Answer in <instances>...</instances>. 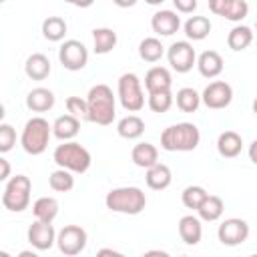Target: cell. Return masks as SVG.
<instances>
[{"label":"cell","instance_id":"5bb4252c","mask_svg":"<svg viewBox=\"0 0 257 257\" xmlns=\"http://www.w3.org/2000/svg\"><path fill=\"white\" fill-rule=\"evenodd\" d=\"M151 28L159 36H173L181 28V18L173 10H159L151 18Z\"/></svg>","mask_w":257,"mask_h":257},{"label":"cell","instance_id":"7dc6e473","mask_svg":"<svg viewBox=\"0 0 257 257\" xmlns=\"http://www.w3.org/2000/svg\"><path fill=\"white\" fill-rule=\"evenodd\" d=\"M251 106H253V112H255V114H257V96H255V98H253V104H251Z\"/></svg>","mask_w":257,"mask_h":257},{"label":"cell","instance_id":"836d02e7","mask_svg":"<svg viewBox=\"0 0 257 257\" xmlns=\"http://www.w3.org/2000/svg\"><path fill=\"white\" fill-rule=\"evenodd\" d=\"M175 102V96L171 90H157V92H149V108L153 112H167Z\"/></svg>","mask_w":257,"mask_h":257},{"label":"cell","instance_id":"8fae6325","mask_svg":"<svg viewBox=\"0 0 257 257\" xmlns=\"http://www.w3.org/2000/svg\"><path fill=\"white\" fill-rule=\"evenodd\" d=\"M201 100L207 108H213V110L227 108L233 100V88L225 80H213L205 86V90L201 94Z\"/></svg>","mask_w":257,"mask_h":257},{"label":"cell","instance_id":"30bf717a","mask_svg":"<svg viewBox=\"0 0 257 257\" xmlns=\"http://www.w3.org/2000/svg\"><path fill=\"white\" fill-rule=\"evenodd\" d=\"M167 60H169V64H171L173 70L185 74V72H189V70L197 64V52H195V48H193L191 42H187V40H177V42H173V44L169 46V50H167Z\"/></svg>","mask_w":257,"mask_h":257},{"label":"cell","instance_id":"4dcf8cb0","mask_svg":"<svg viewBox=\"0 0 257 257\" xmlns=\"http://www.w3.org/2000/svg\"><path fill=\"white\" fill-rule=\"evenodd\" d=\"M165 54V46L161 44L159 38L155 36H149V38H143L141 44H139V56L145 60V62H159Z\"/></svg>","mask_w":257,"mask_h":257},{"label":"cell","instance_id":"c3c4849f","mask_svg":"<svg viewBox=\"0 0 257 257\" xmlns=\"http://www.w3.org/2000/svg\"><path fill=\"white\" fill-rule=\"evenodd\" d=\"M255 28H257V22H255Z\"/></svg>","mask_w":257,"mask_h":257},{"label":"cell","instance_id":"7bdbcfd3","mask_svg":"<svg viewBox=\"0 0 257 257\" xmlns=\"http://www.w3.org/2000/svg\"><path fill=\"white\" fill-rule=\"evenodd\" d=\"M249 159H251L253 165H257V139L249 145Z\"/></svg>","mask_w":257,"mask_h":257},{"label":"cell","instance_id":"8992f818","mask_svg":"<svg viewBox=\"0 0 257 257\" xmlns=\"http://www.w3.org/2000/svg\"><path fill=\"white\" fill-rule=\"evenodd\" d=\"M30 191H32V183L26 175H16V177L8 179L6 187H4V193H2L4 209L12 211V213H22L24 209H28Z\"/></svg>","mask_w":257,"mask_h":257},{"label":"cell","instance_id":"5b68a950","mask_svg":"<svg viewBox=\"0 0 257 257\" xmlns=\"http://www.w3.org/2000/svg\"><path fill=\"white\" fill-rule=\"evenodd\" d=\"M50 137H52V124H48V120L42 116H32L26 120L22 128L20 145L28 155L36 157L46 151Z\"/></svg>","mask_w":257,"mask_h":257},{"label":"cell","instance_id":"1f68e13d","mask_svg":"<svg viewBox=\"0 0 257 257\" xmlns=\"http://www.w3.org/2000/svg\"><path fill=\"white\" fill-rule=\"evenodd\" d=\"M48 185H50V189L56 191V193H68V191H72V189H74V177H72V171L58 167L56 171L50 173V177H48Z\"/></svg>","mask_w":257,"mask_h":257},{"label":"cell","instance_id":"ac0fdd59","mask_svg":"<svg viewBox=\"0 0 257 257\" xmlns=\"http://www.w3.org/2000/svg\"><path fill=\"white\" fill-rule=\"evenodd\" d=\"M54 92L44 86H36L26 94V106L32 112H46L54 106Z\"/></svg>","mask_w":257,"mask_h":257},{"label":"cell","instance_id":"484cf974","mask_svg":"<svg viewBox=\"0 0 257 257\" xmlns=\"http://www.w3.org/2000/svg\"><path fill=\"white\" fill-rule=\"evenodd\" d=\"M223 209H225V203H223V199H221V197H217V195H207V197H205V201L199 205L197 215L201 217V221L213 223V221L221 219Z\"/></svg>","mask_w":257,"mask_h":257},{"label":"cell","instance_id":"d6986e66","mask_svg":"<svg viewBox=\"0 0 257 257\" xmlns=\"http://www.w3.org/2000/svg\"><path fill=\"white\" fill-rule=\"evenodd\" d=\"M52 66H50V60L46 54L42 52H34L26 58V64H24V72L28 78L32 80H44L48 74H50Z\"/></svg>","mask_w":257,"mask_h":257},{"label":"cell","instance_id":"d4e9b609","mask_svg":"<svg viewBox=\"0 0 257 257\" xmlns=\"http://www.w3.org/2000/svg\"><path fill=\"white\" fill-rule=\"evenodd\" d=\"M116 133H118V137L128 139V141L139 139L145 133V120L137 114H126L116 122Z\"/></svg>","mask_w":257,"mask_h":257},{"label":"cell","instance_id":"3957f363","mask_svg":"<svg viewBox=\"0 0 257 257\" xmlns=\"http://www.w3.org/2000/svg\"><path fill=\"white\" fill-rule=\"evenodd\" d=\"M104 205L112 213L139 215L147 207V195L139 187H116L106 193Z\"/></svg>","mask_w":257,"mask_h":257},{"label":"cell","instance_id":"603a6c76","mask_svg":"<svg viewBox=\"0 0 257 257\" xmlns=\"http://www.w3.org/2000/svg\"><path fill=\"white\" fill-rule=\"evenodd\" d=\"M131 159H133V163H135L137 167L149 169V167H153V165L159 163V151H157V147L151 145V143H139V145L133 147Z\"/></svg>","mask_w":257,"mask_h":257},{"label":"cell","instance_id":"f1b7e54d","mask_svg":"<svg viewBox=\"0 0 257 257\" xmlns=\"http://www.w3.org/2000/svg\"><path fill=\"white\" fill-rule=\"evenodd\" d=\"M183 28L189 40H205L211 32V20L207 16H191Z\"/></svg>","mask_w":257,"mask_h":257},{"label":"cell","instance_id":"7402d4cb","mask_svg":"<svg viewBox=\"0 0 257 257\" xmlns=\"http://www.w3.org/2000/svg\"><path fill=\"white\" fill-rule=\"evenodd\" d=\"M243 149V139L235 131H225L217 139V151L225 159H235Z\"/></svg>","mask_w":257,"mask_h":257},{"label":"cell","instance_id":"e0dca14e","mask_svg":"<svg viewBox=\"0 0 257 257\" xmlns=\"http://www.w3.org/2000/svg\"><path fill=\"white\" fill-rule=\"evenodd\" d=\"M173 86V76L169 68L165 66H153L145 74V88L147 92H157V90H171Z\"/></svg>","mask_w":257,"mask_h":257},{"label":"cell","instance_id":"52a82bcc","mask_svg":"<svg viewBox=\"0 0 257 257\" xmlns=\"http://www.w3.org/2000/svg\"><path fill=\"white\" fill-rule=\"evenodd\" d=\"M118 100L124 110L139 112L145 106V92L141 86V80L135 72H124L118 78Z\"/></svg>","mask_w":257,"mask_h":257},{"label":"cell","instance_id":"681fc988","mask_svg":"<svg viewBox=\"0 0 257 257\" xmlns=\"http://www.w3.org/2000/svg\"><path fill=\"white\" fill-rule=\"evenodd\" d=\"M2 2H4V0H2Z\"/></svg>","mask_w":257,"mask_h":257},{"label":"cell","instance_id":"8d00e7d4","mask_svg":"<svg viewBox=\"0 0 257 257\" xmlns=\"http://www.w3.org/2000/svg\"><path fill=\"white\" fill-rule=\"evenodd\" d=\"M249 14V4L247 0H231L227 12H225V20H231V22H241L245 16Z\"/></svg>","mask_w":257,"mask_h":257},{"label":"cell","instance_id":"d590c367","mask_svg":"<svg viewBox=\"0 0 257 257\" xmlns=\"http://www.w3.org/2000/svg\"><path fill=\"white\" fill-rule=\"evenodd\" d=\"M64 104H66V110H68L72 116H76V118H80V120H88V102H86V98L68 96Z\"/></svg>","mask_w":257,"mask_h":257},{"label":"cell","instance_id":"d6a6232c","mask_svg":"<svg viewBox=\"0 0 257 257\" xmlns=\"http://www.w3.org/2000/svg\"><path fill=\"white\" fill-rule=\"evenodd\" d=\"M175 100H177V106H179L183 112H195V110L201 106V102H203V100H201V94H199L195 88H189V86L177 90Z\"/></svg>","mask_w":257,"mask_h":257},{"label":"cell","instance_id":"74e56055","mask_svg":"<svg viewBox=\"0 0 257 257\" xmlns=\"http://www.w3.org/2000/svg\"><path fill=\"white\" fill-rule=\"evenodd\" d=\"M14 145H16V131L12 128V124L2 122L0 124V153H8Z\"/></svg>","mask_w":257,"mask_h":257},{"label":"cell","instance_id":"44dd1931","mask_svg":"<svg viewBox=\"0 0 257 257\" xmlns=\"http://www.w3.org/2000/svg\"><path fill=\"white\" fill-rule=\"evenodd\" d=\"M80 131V118L72 116L70 112L68 114H62L58 116L54 122H52V135L60 141H72Z\"/></svg>","mask_w":257,"mask_h":257},{"label":"cell","instance_id":"2e32d148","mask_svg":"<svg viewBox=\"0 0 257 257\" xmlns=\"http://www.w3.org/2000/svg\"><path fill=\"white\" fill-rule=\"evenodd\" d=\"M197 68L205 78H217L223 72V58L217 50H205L197 58Z\"/></svg>","mask_w":257,"mask_h":257},{"label":"cell","instance_id":"9a60e30c","mask_svg":"<svg viewBox=\"0 0 257 257\" xmlns=\"http://www.w3.org/2000/svg\"><path fill=\"white\" fill-rule=\"evenodd\" d=\"M179 237L185 245H197L203 239V225L201 217L195 215H185L179 221Z\"/></svg>","mask_w":257,"mask_h":257},{"label":"cell","instance_id":"f546056e","mask_svg":"<svg viewBox=\"0 0 257 257\" xmlns=\"http://www.w3.org/2000/svg\"><path fill=\"white\" fill-rule=\"evenodd\" d=\"M66 20L60 18V16H48L44 18L42 22V36L50 42H60L64 40V34H66Z\"/></svg>","mask_w":257,"mask_h":257},{"label":"cell","instance_id":"f6af8a7d","mask_svg":"<svg viewBox=\"0 0 257 257\" xmlns=\"http://www.w3.org/2000/svg\"><path fill=\"white\" fill-rule=\"evenodd\" d=\"M98 255H120V251H114V249H100Z\"/></svg>","mask_w":257,"mask_h":257},{"label":"cell","instance_id":"bcb514c9","mask_svg":"<svg viewBox=\"0 0 257 257\" xmlns=\"http://www.w3.org/2000/svg\"><path fill=\"white\" fill-rule=\"evenodd\" d=\"M147 4H151V6H159V4H163L165 0H145Z\"/></svg>","mask_w":257,"mask_h":257},{"label":"cell","instance_id":"60d3db41","mask_svg":"<svg viewBox=\"0 0 257 257\" xmlns=\"http://www.w3.org/2000/svg\"><path fill=\"white\" fill-rule=\"evenodd\" d=\"M10 177V165L4 157H0V181H8Z\"/></svg>","mask_w":257,"mask_h":257},{"label":"cell","instance_id":"f35d334b","mask_svg":"<svg viewBox=\"0 0 257 257\" xmlns=\"http://www.w3.org/2000/svg\"><path fill=\"white\" fill-rule=\"evenodd\" d=\"M173 4H175V8H177V12H181V14H193L195 10H197V0H173Z\"/></svg>","mask_w":257,"mask_h":257},{"label":"cell","instance_id":"6da1fadb","mask_svg":"<svg viewBox=\"0 0 257 257\" xmlns=\"http://www.w3.org/2000/svg\"><path fill=\"white\" fill-rule=\"evenodd\" d=\"M86 102H88L90 122L100 124V126L112 124L114 114H116V100L108 84H94L86 94Z\"/></svg>","mask_w":257,"mask_h":257},{"label":"cell","instance_id":"4fadbf2b","mask_svg":"<svg viewBox=\"0 0 257 257\" xmlns=\"http://www.w3.org/2000/svg\"><path fill=\"white\" fill-rule=\"evenodd\" d=\"M56 235H58V233L54 231L52 223L38 221V219L28 227V233H26L28 243H30L34 249H38V251H48V249L56 243Z\"/></svg>","mask_w":257,"mask_h":257},{"label":"cell","instance_id":"ffe728a7","mask_svg":"<svg viewBox=\"0 0 257 257\" xmlns=\"http://www.w3.org/2000/svg\"><path fill=\"white\" fill-rule=\"evenodd\" d=\"M145 181H147V187L153 189V191H163L167 189L171 183H173V173L167 165L163 163H157L153 167L147 169V175H145Z\"/></svg>","mask_w":257,"mask_h":257},{"label":"cell","instance_id":"277c9868","mask_svg":"<svg viewBox=\"0 0 257 257\" xmlns=\"http://www.w3.org/2000/svg\"><path fill=\"white\" fill-rule=\"evenodd\" d=\"M52 161L62 167V169H68L76 175H82L90 169V163H92V157L90 153L76 141H62V145H58L52 153Z\"/></svg>","mask_w":257,"mask_h":257},{"label":"cell","instance_id":"ee69618b","mask_svg":"<svg viewBox=\"0 0 257 257\" xmlns=\"http://www.w3.org/2000/svg\"><path fill=\"white\" fill-rule=\"evenodd\" d=\"M118 8H131V6H135L137 4V0H112Z\"/></svg>","mask_w":257,"mask_h":257},{"label":"cell","instance_id":"ba28073f","mask_svg":"<svg viewBox=\"0 0 257 257\" xmlns=\"http://www.w3.org/2000/svg\"><path fill=\"white\" fill-rule=\"evenodd\" d=\"M86 241H88L86 231L80 225H64L56 235V245H58L60 253L68 255V257H74L80 251H84Z\"/></svg>","mask_w":257,"mask_h":257},{"label":"cell","instance_id":"ab89813d","mask_svg":"<svg viewBox=\"0 0 257 257\" xmlns=\"http://www.w3.org/2000/svg\"><path fill=\"white\" fill-rule=\"evenodd\" d=\"M229 4H231V0H209V10L217 16H225Z\"/></svg>","mask_w":257,"mask_h":257},{"label":"cell","instance_id":"7c38bea8","mask_svg":"<svg viewBox=\"0 0 257 257\" xmlns=\"http://www.w3.org/2000/svg\"><path fill=\"white\" fill-rule=\"evenodd\" d=\"M217 237L223 245L227 247H235V245H241L247 241L249 237V225L245 219H239V217H231V219H225L219 229H217Z\"/></svg>","mask_w":257,"mask_h":257},{"label":"cell","instance_id":"e575fe53","mask_svg":"<svg viewBox=\"0 0 257 257\" xmlns=\"http://www.w3.org/2000/svg\"><path fill=\"white\" fill-rule=\"evenodd\" d=\"M209 193L201 187V185H189V187H185L183 189V193H181V201H183V205L187 207V209H199V205L205 201V197H207Z\"/></svg>","mask_w":257,"mask_h":257},{"label":"cell","instance_id":"83f0119b","mask_svg":"<svg viewBox=\"0 0 257 257\" xmlns=\"http://www.w3.org/2000/svg\"><path fill=\"white\" fill-rule=\"evenodd\" d=\"M32 213L38 221L52 223L58 215V201L54 197H40L32 203Z\"/></svg>","mask_w":257,"mask_h":257},{"label":"cell","instance_id":"b9f144b4","mask_svg":"<svg viewBox=\"0 0 257 257\" xmlns=\"http://www.w3.org/2000/svg\"><path fill=\"white\" fill-rule=\"evenodd\" d=\"M66 4H72V6H76V8H88V6H92L94 4V0H64Z\"/></svg>","mask_w":257,"mask_h":257},{"label":"cell","instance_id":"9c48e42d","mask_svg":"<svg viewBox=\"0 0 257 257\" xmlns=\"http://www.w3.org/2000/svg\"><path fill=\"white\" fill-rule=\"evenodd\" d=\"M58 60L60 64L70 70V72H76V70H82L88 62V50L86 46L80 42V40H64L58 48Z\"/></svg>","mask_w":257,"mask_h":257},{"label":"cell","instance_id":"cb8c5ba5","mask_svg":"<svg viewBox=\"0 0 257 257\" xmlns=\"http://www.w3.org/2000/svg\"><path fill=\"white\" fill-rule=\"evenodd\" d=\"M253 42V30L245 24H237L229 30L227 34V46L235 52H241L245 48H249V44Z\"/></svg>","mask_w":257,"mask_h":257},{"label":"cell","instance_id":"4316f807","mask_svg":"<svg viewBox=\"0 0 257 257\" xmlns=\"http://www.w3.org/2000/svg\"><path fill=\"white\" fill-rule=\"evenodd\" d=\"M116 32L112 28H94L92 30V44H94V52L96 54H108L114 46H116Z\"/></svg>","mask_w":257,"mask_h":257},{"label":"cell","instance_id":"7a4b0ae2","mask_svg":"<svg viewBox=\"0 0 257 257\" xmlns=\"http://www.w3.org/2000/svg\"><path fill=\"white\" fill-rule=\"evenodd\" d=\"M201 143V133L193 122H177L161 133V147L169 153H189Z\"/></svg>","mask_w":257,"mask_h":257}]
</instances>
